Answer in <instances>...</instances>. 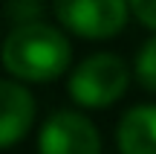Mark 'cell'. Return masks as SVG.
Returning a JSON list of instances; mask_svg holds the SVG:
<instances>
[{
  "instance_id": "cell-1",
  "label": "cell",
  "mask_w": 156,
  "mask_h": 154,
  "mask_svg": "<svg viewBox=\"0 0 156 154\" xmlns=\"http://www.w3.org/2000/svg\"><path fill=\"white\" fill-rule=\"evenodd\" d=\"M0 61L20 81H52L67 73L73 47L61 29L49 23H17L0 47Z\"/></svg>"
},
{
  "instance_id": "cell-2",
  "label": "cell",
  "mask_w": 156,
  "mask_h": 154,
  "mask_svg": "<svg viewBox=\"0 0 156 154\" xmlns=\"http://www.w3.org/2000/svg\"><path fill=\"white\" fill-rule=\"evenodd\" d=\"M127 64L113 52H95V55L84 58L81 64L69 76V96L75 105L90 111L110 108L127 90Z\"/></svg>"
},
{
  "instance_id": "cell-3",
  "label": "cell",
  "mask_w": 156,
  "mask_h": 154,
  "mask_svg": "<svg viewBox=\"0 0 156 154\" xmlns=\"http://www.w3.org/2000/svg\"><path fill=\"white\" fill-rule=\"evenodd\" d=\"M127 0H55L61 26L90 41L116 38L127 23Z\"/></svg>"
},
{
  "instance_id": "cell-4",
  "label": "cell",
  "mask_w": 156,
  "mask_h": 154,
  "mask_svg": "<svg viewBox=\"0 0 156 154\" xmlns=\"http://www.w3.org/2000/svg\"><path fill=\"white\" fill-rule=\"evenodd\" d=\"M41 154H101V137L81 111H58L38 134Z\"/></svg>"
},
{
  "instance_id": "cell-5",
  "label": "cell",
  "mask_w": 156,
  "mask_h": 154,
  "mask_svg": "<svg viewBox=\"0 0 156 154\" xmlns=\"http://www.w3.org/2000/svg\"><path fill=\"white\" fill-rule=\"evenodd\" d=\"M35 99L20 81L0 79V148L20 143L35 122Z\"/></svg>"
},
{
  "instance_id": "cell-6",
  "label": "cell",
  "mask_w": 156,
  "mask_h": 154,
  "mask_svg": "<svg viewBox=\"0 0 156 154\" xmlns=\"http://www.w3.org/2000/svg\"><path fill=\"white\" fill-rule=\"evenodd\" d=\"M116 143L122 154H156V105H136L119 119Z\"/></svg>"
},
{
  "instance_id": "cell-7",
  "label": "cell",
  "mask_w": 156,
  "mask_h": 154,
  "mask_svg": "<svg viewBox=\"0 0 156 154\" xmlns=\"http://www.w3.org/2000/svg\"><path fill=\"white\" fill-rule=\"evenodd\" d=\"M136 79L145 90L156 93V35L142 44L139 55H136Z\"/></svg>"
},
{
  "instance_id": "cell-8",
  "label": "cell",
  "mask_w": 156,
  "mask_h": 154,
  "mask_svg": "<svg viewBox=\"0 0 156 154\" xmlns=\"http://www.w3.org/2000/svg\"><path fill=\"white\" fill-rule=\"evenodd\" d=\"M130 12L139 17V23H145L147 29L156 32V0H127Z\"/></svg>"
}]
</instances>
